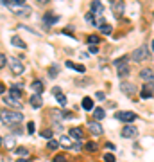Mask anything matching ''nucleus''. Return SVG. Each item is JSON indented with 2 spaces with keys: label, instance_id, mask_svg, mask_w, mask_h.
I'll return each mask as SVG.
<instances>
[{
  "label": "nucleus",
  "instance_id": "1",
  "mask_svg": "<svg viewBox=\"0 0 154 162\" xmlns=\"http://www.w3.org/2000/svg\"><path fill=\"white\" fill-rule=\"evenodd\" d=\"M23 121V114L20 112H11V110H2V124H18Z\"/></svg>",
  "mask_w": 154,
  "mask_h": 162
},
{
  "label": "nucleus",
  "instance_id": "2",
  "mask_svg": "<svg viewBox=\"0 0 154 162\" xmlns=\"http://www.w3.org/2000/svg\"><path fill=\"white\" fill-rule=\"evenodd\" d=\"M149 58V49H147V45H142V47H138L136 51L133 52V60L138 63V61H145Z\"/></svg>",
  "mask_w": 154,
  "mask_h": 162
},
{
  "label": "nucleus",
  "instance_id": "3",
  "mask_svg": "<svg viewBox=\"0 0 154 162\" xmlns=\"http://www.w3.org/2000/svg\"><path fill=\"white\" fill-rule=\"evenodd\" d=\"M9 9L14 13V15H31V7L29 6H22V4H14V2H11Z\"/></svg>",
  "mask_w": 154,
  "mask_h": 162
},
{
  "label": "nucleus",
  "instance_id": "4",
  "mask_svg": "<svg viewBox=\"0 0 154 162\" xmlns=\"http://www.w3.org/2000/svg\"><path fill=\"white\" fill-rule=\"evenodd\" d=\"M109 7L115 13V16H120L124 13V0H111L109 2Z\"/></svg>",
  "mask_w": 154,
  "mask_h": 162
},
{
  "label": "nucleus",
  "instance_id": "5",
  "mask_svg": "<svg viewBox=\"0 0 154 162\" xmlns=\"http://www.w3.org/2000/svg\"><path fill=\"white\" fill-rule=\"evenodd\" d=\"M116 119H120L122 123H133L136 119V114H133V112H118Z\"/></svg>",
  "mask_w": 154,
  "mask_h": 162
},
{
  "label": "nucleus",
  "instance_id": "6",
  "mask_svg": "<svg viewBox=\"0 0 154 162\" xmlns=\"http://www.w3.org/2000/svg\"><path fill=\"white\" fill-rule=\"evenodd\" d=\"M92 13L95 15V16H99V18H102V13H104V6L99 2V0H93L92 2Z\"/></svg>",
  "mask_w": 154,
  "mask_h": 162
},
{
  "label": "nucleus",
  "instance_id": "7",
  "mask_svg": "<svg viewBox=\"0 0 154 162\" xmlns=\"http://www.w3.org/2000/svg\"><path fill=\"white\" fill-rule=\"evenodd\" d=\"M120 90L129 97H133L134 94H136V86H134L133 83H122V85H120Z\"/></svg>",
  "mask_w": 154,
  "mask_h": 162
},
{
  "label": "nucleus",
  "instance_id": "8",
  "mask_svg": "<svg viewBox=\"0 0 154 162\" xmlns=\"http://www.w3.org/2000/svg\"><path fill=\"white\" fill-rule=\"evenodd\" d=\"M88 128H90V131H92L95 137H99V135H102L104 133V130H102V126L97 123V121H92L90 124H88Z\"/></svg>",
  "mask_w": 154,
  "mask_h": 162
},
{
  "label": "nucleus",
  "instance_id": "9",
  "mask_svg": "<svg viewBox=\"0 0 154 162\" xmlns=\"http://www.w3.org/2000/svg\"><path fill=\"white\" fill-rule=\"evenodd\" d=\"M22 94H23V90L20 88V85H13L9 88V97H13V99L22 101Z\"/></svg>",
  "mask_w": 154,
  "mask_h": 162
},
{
  "label": "nucleus",
  "instance_id": "10",
  "mask_svg": "<svg viewBox=\"0 0 154 162\" xmlns=\"http://www.w3.org/2000/svg\"><path fill=\"white\" fill-rule=\"evenodd\" d=\"M11 70H13L14 74L18 76V74H22V72H23L25 69H23V65H22L20 61L16 60V58H13V60H11Z\"/></svg>",
  "mask_w": 154,
  "mask_h": 162
},
{
  "label": "nucleus",
  "instance_id": "11",
  "mask_svg": "<svg viewBox=\"0 0 154 162\" xmlns=\"http://www.w3.org/2000/svg\"><path fill=\"white\" fill-rule=\"evenodd\" d=\"M134 135H136V128H134V126L127 124V126H124L122 128V137L129 139V137H134Z\"/></svg>",
  "mask_w": 154,
  "mask_h": 162
},
{
  "label": "nucleus",
  "instance_id": "12",
  "mask_svg": "<svg viewBox=\"0 0 154 162\" xmlns=\"http://www.w3.org/2000/svg\"><path fill=\"white\" fill-rule=\"evenodd\" d=\"M140 77H142L144 81H149V83H151V81H154V72L151 69H144V70L140 72Z\"/></svg>",
  "mask_w": 154,
  "mask_h": 162
},
{
  "label": "nucleus",
  "instance_id": "13",
  "mask_svg": "<svg viewBox=\"0 0 154 162\" xmlns=\"http://www.w3.org/2000/svg\"><path fill=\"white\" fill-rule=\"evenodd\" d=\"M41 105H43L41 94H34V96L31 97V106L32 108H41Z\"/></svg>",
  "mask_w": 154,
  "mask_h": 162
},
{
  "label": "nucleus",
  "instance_id": "14",
  "mask_svg": "<svg viewBox=\"0 0 154 162\" xmlns=\"http://www.w3.org/2000/svg\"><path fill=\"white\" fill-rule=\"evenodd\" d=\"M4 103L6 105H9V106L13 108H22V101H18V99H13V97H4Z\"/></svg>",
  "mask_w": 154,
  "mask_h": 162
},
{
  "label": "nucleus",
  "instance_id": "15",
  "mask_svg": "<svg viewBox=\"0 0 154 162\" xmlns=\"http://www.w3.org/2000/svg\"><path fill=\"white\" fill-rule=\"evenodd\" d=\"M151 96H152V86H151V83H147V85H144V90H142V97H144V99H149Z\"/></svg>",
  "mask_w": 154,
  "mask_h": 162
},
{
  "label": "nucleus",
  "instance_id": "16",
  "mask_svg": "<svg viewBox=\"0 0 154 162\" xmlns=\"http://www.w3.org/2000/svg\"><path fill=\"white\" fill-rule=\"evenodd\" d=\"M82 108H84V110H95V108H93L92 97H84V99H82Z\"/></svg>",
  "mask_w": 154,
  "mask_h": 162
},
{
  "label": "nucleus",
  "instance_id": "17",
  "mask_svg": "<svg viewBox=\"0 0 154 162\" xmlns=\"http://www.w3.org/2000/svg\"><path fill=\"white\" fill-rule=\"evenodd\" d=\"M31 88L34 90V94H41V92H43V83H41V81H32Z\"/></svg>",
  "mask_w": 154,
  "mask_h": 162
},
{
  "label": "nucleus",
  "instance_id": "18",
  "mask_svg": "<svg viewBox=\"0 0 154 162\" xmlns=\"http://www.w3.org/2000/svg\"><path fill=\"white\" fill-rule=\"evenodd\" d=\"M56 22H59V16H57V15H50V13H49V15H45V23H56Z\"/></svg>",
  "mask_w": 154,
  "mask_h": 162
},
{
  "label": "nucleus",
  "instance_id": "19",
  "mask_svg": "<svg viewBox=\"0 0 154 162\" xmlns=\"http://www.w3.org/2000/svg\"><path fill=\"white\" fill-rule=\"evenodd\" d=\"M70 135H72L73 139H82V130L81 128H70Z\"/></svg>",
  "mask_w": 154,
  "mask_h": 162
},
{
  "label": "nucleus",
  "instance_id": "20",
  "mask_svg": "<svg viewBox=\"0 0 154 162\" xmlns=\"http://www.w3.org/2000/svg\"><path fill=\"white\" fill-rule=\"evenodd\" d=\"M99 29H101V32H102V34H111V32H113V27H111L109 23H106V22H104Z\"/></svg>",
  "mask_w": 154,
  "mask_h": 162
},
{
  "label": "nucleus",
  "instance_id": "21",
  "mask_svg": "<svg viewBox=\"0 0 154 162\" xmlns=\"http://www.w3.org/2000/svg\"><path fill=\"white\" fill-rule=\"evenodd\" d=\"M2 144H4V146H6V148H13V146H14V137H4V139H2Z\"/></svg>",
  "mask_w": 154,
  "mask_h": 162
},
{
  "label": "nucleus",
  "instance_id": "22",
  "mask_svg": "<svg viewBox=\"0 0 154 162\" xmlns=\"http://www.w3.org/2000/svg\"><path fill=\"white\" fill-rule=\"evenodd\" d=\"M59 142H61L63 148H72V140H70V137H66V135H63L61 139H59Z\"/></svg>",
  "mask_w": 154,
  "mask_h": 162
},
{
  "label": "nucleus",
  "instance_id": "23",
  "mask_svg": "<svg viewBox=\"0 0 154 162\" xmlns=\"http://www.w3.org/2000/svg\"><path fill=\"white\" fill-rule=\"evenodd\" d=\"M116 74H118V77H125V76L129 74V67H127V65L118 67V72H116Z\"/></svg>",
  "mask_w": 154,
  "mask_h": 162
},
{
  "label": "nucleus",
  "instance_id": "24",
  "mask_svg": "<svg viewBox=\"0 0 154 162\" xmlns=\"http://www.w3.org/2000/svg\"><path fill=\"white\" fill-rule=\"evenodd\" d=\"M104 115H106L104 108H95V110H93V117L95 119H104Z\"/></svg>",
  "mask_w": 154,
  "mask_h": 162
},
{
  "label": "nucleus",
  "instance_id": "25",
  "mask_svg": "<svg viewBox=\"0 0 154 162\" xmlns=\"http://www.w3.org/2000/svg\"><path fill=\"white\" fill-rule=\"evenodd\" d=\"M59 146H61V142H57V140H54V139H50L47 142V148H49V150H57Z\"/></svg>",
  "mask_w": 154,
  "mask_h": 162
},
{
  "label": "nucleus",
  "instance_id": "26",
  "mask_svg": "<svg viewBox=\"0 0 154 162\" xmlns=\"http://www.w3.org/2000/svg\"><path fill=\"white\" fill-rule=\"evenodd\" d=\"M11 42H13L14 47H22V49H25V43L22 42V38H18V36H13V40H11Z\"/></svg>",
  "mask_w": 154,
  "mask_h": 162
},
{
  "label": "nucleus",
  "instance_id": "27",
  "mask_svg": "<svg viewBox=\"0 0 154 162\" xmlns=\"http://www.w3.org/2000/svg\"><path fill=\"white\" fill-rule=\"evenodd\" d=\"M49 76H50V77H56V76H57V65H52L50 69H49Z\"/></svg>",
  "mask_w": 154,
  "mask_h": 162
},
{
  "label": "nucleus",
  "instance_id": "28",
  "mask_svg": "<svg viewBox=\"0 0 154 162\" xmlns=\"http://www.w3.org/2000/svg\"><path fill=\"white\" fill-rule=\"evenodd\" d=\"M56 99H57V103H59V105H63V106L66 105V96H65V94H59V96H56Z\"/></svg>",
  "mask_w": 154,
  "mask_h": 162
},
{
  "label": "nucleus",
  "instance_id": "29",
  "mask_svg": "<svg viewBox=\"0 0 154 162\" xmlns=\"http://www.w3.org/2000/svg\"><path fill=\"white\" fill-rule=\"evenodd\" d=\"M88 42H90V45H97L101 42V38L99 36H88Z\"/></svg>",
  "mask_w": 154,
  "mask_h": 162
},
{
  "label": "nucleus",
  "instance_id": "30",
  "mask_svg": "<svg viewBox=\"0 0 154 162\" xmlns=\"http://www.w3.org/2000/svg\"><path fill=\"white\" fill-rule=\"evenodd\" d=\"M84 148H86V151H95L97 150V144H95V142H86Z\"/></svg>",
  "mask_w": 154,
  "mask_h": 162
},
{
  "label": "nucleus",
  "instance_id": "31",
  "mask_svg": "<svg viewBox=\"0 0 154 162\" xmlns=\"http://www.w3.org/2000/svg\"><path fill=\"white\" fill-rule=\"evenodd\" d=\"M102 159H104V162H115V155L113 153H106Z\"/></svg>",
  "mask_w": 154,
  "mask_h": 162
},
{
  "label": "nucleus",
  "instance_id": "32",
  "mask_svg": "<svg viewBox=\"0 0 154 162\" xmlns=\"http://www.w3.org/2000/svg\"><path fill=\"white\" fill-rule=\"evenodd\" d=\"M41 137H45V139L50 140L52 139V130H43V131H41Z\"/></svg>",
  "mask_w": 154,
  "mask_h": 162
},
{
  "label": "nucleus",
  "instance_id": "33",
  "mask_svg": "<svg viewBox=\"0 0 154 162\" xmlns=\"http://www.w3.org/2000/svg\"><path fill=\"white\" fill-rule=\"evenodd\" d=\"M6 65H7V58H6V54H0V67L6 69Z\"/></svg>",
  "mask_w": 154,
  "mask_h": 162
},
{
  "label": "nucleus",
  "instance_id": "34",
  "mask_svg": "<svg viewBox=\"0 0 154 162\" xmlns=\"http://www.w3.org/2000/svg\"><path fill=\"white\" fill-rule=\"evenodd\" d=\"M16 155H23V157H27L29 151L25 150V148H16Z\"/></svg>",
  "mask_w": 154,
  "mask_h": 162
},
{
  "label": "nucleus",
  "instance_id": "35",
  "mask_svg": "<svg viewBox=\"0 0 154 162\" xmlns=\"http://www.w3.org/2000/svg\"><path fill=\"white\" fill-rule=\"evenodd\" d=\"M54 162H66V157H65V155H56V157H54Z\"/></svg>",
  "mask_w": 154,
  "mask_h": 162
},
{
  "label": "nucleus",
  "instance_id": "36",
  "mask_svg": "<svg viewBox=\"0 0 154 162\" xmlns=\"http://www.w3.org/2000/svg\"><path fill=\"white\" fill-rule=\"evenodd\" d=\"M27 131H29V133H34V123H32V121L27 123Z\"/></svg>",
  "mask_w": 154,
  "mask_h": 162
},
{
  "label": "nucleus",
  "instance_id": "37",
  "mask_svg": "<svg viewBox=\"0 0 154 162\" xmlns=\"http://www.w3.org/2000/svg\"><path fill=\"white\" fill-rule=\"evenodd\" d=\"M88 51H90L92 54H97V52H99V47H97V45H90V47H88Z\"/></svg>",
  "mask_w": 154,
  "mask_h": 162
},
{
  "label": "nucleus",
  "instance_id": "38",
  "mask_svg": "<svg viewBox=\"0 0 154 162\" xmlns=\"http://www.w3.org/2000/svg\"><path fill=\"white\" fill-rule=\"evenodd\" d=\"M52 94H54V96H59V94H63V92H61L59 86H54V88H52Z\"/></svg>",
  "mask_w": 154,
  "mask_h": 162
},
{
  "label": "nucleus",
  "instance_id": "39",
  "mask_svg": "<svg viewBox=\"0 0 154 162\" xmlns=\"http://www.w3.org/2000/svg\"><path fill=\"white\" fill-rule=\"evenodd\" d=\"M95 97H97L99 101H104V99H106V96H104V92H97V94H95Z\"/></svg>",
  "mask_w": 154,
  "mask_h": 162
},
{
  "label": "nucleus",
  "instance_id": "40",
  "mask_svg": "<svg viewBox=\"0 0 154 162\" xmlns=\"http://www.w3.org/2000/svg\"><path fill=\"white\" fill-rule=\"evenodd\" d=\"M73 69H75V70H77V72H84V70H86V69H84V65H75V67H73Z\"/></svg>",
  "mask_w": 154,
  "mask_h": 162
},
{
  "label": "nucleus",
  "instance_id": "41",
  "mask_svg": "<svg viewBox=\"0 0 154 162\" xmlns=\"http://www.w3.org/2000/svg\"><path fill=\"white\" fill-rule=\"evenodd\" d=\"M72 150H81V142H79V140H77V144H72Z\"/></svg>",
  "mask_w": 154,
  "mask_h": 162
},
{
  "label": "nucleus",
  "instance_id": "42",
  "mask_svg": "<svg viewBox=\"0 0 154 162\" xmlns=\"http://www.w3.org/2000/svg\"><path fill=\"white\" fill-rule=\"evenodd\" d=\"M65 65H66V67H70V69H73V67H75V63H73V61H66Z\"/></svg>",
  "mask_w": 154,
  "mask_h": 162
},
{
  "label": "nucleus",
  "instance_id": "43",
  "mask_svg": "<svg viewBox=\"0 0 154 162\" xmlns=\"http://www.w3.org/2000/svg\"><path fill=\"white\" fill-rule=\"evenodd\" d=\"M106 148H109V150H115V146L111 144V142H106Z\"/></svg>",
  "mask_w": 154,
  "mask_h": 162
},
{
  "label": "nucleus",
  "instance_id": "44",
  "mask_svg": "<svg viewBox=\"0 0 154 162\" xmlns=\"http://www.w3.org/2000/svg\"><path fill=\"white\" fill-rule=\"evenodd\" d=\"M2 4L4 6H11V0H2Z\"/></svg>",
  "mask_w": 154,
  "mask_h": 162
},
{
  "label": "nucleus",
  "instance_id": "45",
  "mask_svg": "<svg viewBox=\"0 0 154 162\" xmlns=\"http://www.w3.org/2000/svg\"><path fill=\"white\" fill-rule=\"evenodd\" d=\"M16 162H27V159H18Z\"/></svg>",
  "mask_w": 154,
  "mask_h": 162
},
{
  "label": "nucleus",
  "instance_id": "46",
  "mask_svg": "<svg viewBox=\"0 0 154 162\" xmlns=\"http://www.w3.org/2000/svg\"><path fill=\"white\" fill-rule=\"evenodd\" d=\"M38 2H40V4H45V2H49V0H38Z\"/></svg>",
  "mask_w": 154,
  "mask_h": 162
},
{
  "label": "nucleus",
  "instance_id": "47",
  "mask_svg": "<svg viewBox=\"0 0 154 162\" xmlns=\"http://www.w3.org/2000/svg\"><path fill=\"white\" fill-rule=\"evenodd\" d=\"M151 47H152V51H154V40H152V42H151Z\"/></svg>",
  "mask_w": 154,
  "mask_h": 162
}]
</instances>
